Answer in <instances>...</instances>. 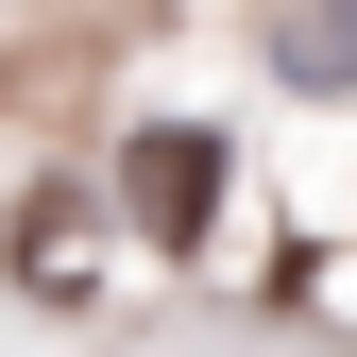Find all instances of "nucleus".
<instances>
[{
    "instance_id": "nucleus-1",
    "label": "nucleus",
    "mask_w": 357,
    "mask_h": 357,
    "mask_svg": "<svg viewBox=\"0 0 357 357\" xmlns=\"http://www.w3.org/2000/svg\"><path fill=\"white\" fill-rule=\"evenodd\" d=\"M102 204H119L137 255H204L221 238V137L204 119H137V137L102 153Z\"/></svg>"
},
{
    "instance_id": "nucleus-3",
    "label": "nucleus",
    "mask_w": 357,
    "mask_h": 357,
    "mask_svg": "<svg viewBox=\"0 0 357 357\" xmlns=\"http://www.w3.org/2000/svg\"><path fill=\"white\" fill-rule=\"evenodd\" d=\"M17 255H34L52 306H85V188H34V204H17Z\"/></svg>"
},
{
    "instance_id": "nucleus-2",
    "label": "nucleus",
    "mask_w": 357,
    "mask_h": 357,
    "mask_svg": "<svg viewBox=\"0 0 357 357\" xmlns=\"http://www.w3.org/2000/svg\"><path fill=\"white\" fill-rule=\"evenodd\" d=\"M273 85H289V102H340V85H357V0H289V17H273Z\"/></svg>"
}]
</instances>
